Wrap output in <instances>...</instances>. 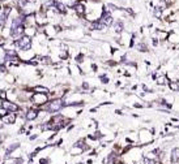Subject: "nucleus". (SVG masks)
Wrapping results in <instances>:
<instances>
[{"label":"nucleus","instance_id":"nucleus-8","mask_svg":"<svg viewBox=\"0 0 179 164\" xmlns=\"http://www.w3.org/2000/svg\"><path fill=\"white\" fill-rule=\"evenodd\" d=\"M73 10H75V13H76L79 17H84V16L86 14V7H85V4L82 1L77 3V4L73 7Z\"/></svg>","mask_w":179,"mask_h":164},{"label":"nucleus","instance_id":"nucleus-20","mask_svg":"<svg viewBox=\"0 0 179 164\" xmlns=\"http://www.w3.org/2000/svg\"><path fill=\"white\" fill-rule=\"evenodd\" d=\"M8 113H9L8 109H6L3 106H0V119H1V117H4V116H7Z\"/></svg>","mask_w":179,"mask_h":164},{"label":"nucleus","instance_id":"nucleus-23","mask_svg":"<svg viewBox=\"0 0 179 164\" xmlns=\"http://www.w3.org/2000/svg\"><path fill=\"white\" fill-rule=\"evenodd\" d=\"M7 80H8V82H13V77H12V75H8Z\"/></svg>","mask_w":179,"mask_h":164},{"label":"nucleus","instance_id":"nucleus-22","mask_svg":"<svg viewBox=\"0 0 179 164\" xmlns=\"http://www.w3.org/2000/svg\"><path fill=\"white\" fill-rule=\"evenodd\" d=\"M162 1L165 3L166 7H170L171 4H174V1H175V0H162Z\"/></svg>","mask_w":179,"mask_h":164},{"label":"nucleus","instance_id":"nucleus-3","mask_svg":"<svg viewBox=\"0 0 179 164\" xmlns=\"http://www.w3.org/2000/svg\"><path fill=\"white\" fill-rule=\"evenodd\" d=\"M33 39L29 35H24L19 39V40H15V46L19 51H30V47H32Z\"/></svg>","mask_w":179,"mask_h":164},{"label":"nucleus","instance_id":"nucleus-5","mask_svg":"<svg viewBox=\"0 0 179 164\" xmlns=\"http://www.w3.org/2000/svg\"><path fill=\"white\" fill-rule=\"evenodd\" d=\"M32 102L37 106H43L48 102V94H43V93H33L32 96Z\"/></svg>","mask_w":179,"mask_h":164},{"label":"nucleus","instance_id":"nucleus-2","mask_svg":"<svg viewBox=\"0 0 179 164\" xmlns=\"http://www.w3.org/2000/svg\"><path fill=\"white\" fill-rule=\"evenodd\" d=\"M66 107V100L63 98H55L47 104V112L48 113H56V112L62 111Z\"/></svg>","mask_w":179,"mask_h":164},{"label":"nucleus","instance_id":"nucleus-9","mask_svg":"<svg viewBox=\"0 0 179 164\" xmlns=\"http://www.w3.org/2000/svg\"><path fill=\"white\" fill-rule=\"evenodd\" d=\"M16 119H17V115L15 113V112H9L7 116L1 117V122H4V124H7V125H12L16 122Z\"/></svg>","mask_w":179,"mask_h":164},{"label":"nucleus","instance_id":"nucleus-7","mask_svg":"<svg viewBox=\"0 0 179 164\" xmlns=\"http://www.w3.org/2000/svg\"><path fill=\"white\" fill-rule=\"evenodd\" d=\"M1 106H3L6 109H8V112H15V113L20 109V107L17 106L15 102H11V100H3L1 102Z\"/></svg>","mask_w":179,"mask_h":164},{"label":"nucleus","instance_id":"nucleus-14","mask_svg":"<svg viewBox=\"0 0 179 164\" xmlns=\"http://www.w3.org/2000/svg\"><path fill=\"white\" fill-rule=\"evenodd\" d=\"M171 160L173 163H178L179 161V146L171 148Z\"/></svg>","mask_w":179,"mask_h":164},{"label":"nucleus","instance_id":"nucleus-11","mask_svg":"<svg viewBox=\"0 0 179 164\" xmlns=\"http://www.w3.org/2000/svg\"><path fill=\"white\" fill-rule=\"evenodd\" d=\"M113 29H114V31H115V33H118L119 35H120V34L124 31V23H123V21H122V20H116V21H114V23H113Z\"/></svg>","mask_w":179,"mask_h":164},{"label":"nucleus","instance_id":"nucleus-24","mask_svg":"<svg viewBox=\"0 0 179 164\" xmlns=\"http://www.w3.org/2000/svg\"><path fill=\"white\" fill-rule=\"evenodd\" d=\"M88 1H97V0H88Z\"/></svg>","mask_w":179,"mask_h":164},{"label":"nucleus","instance_id":"nucleus-19","mask_svg":"<svg viewBox=\"0 0 179 164\" xmlns=\"http://www.w3.org/2000/svg\"><path fill=\"white\" fill-rule=\"evenodd\" d=\"M170 125L174 128V129H179V120L171 119V120H170Z\"/></svg>","mask_w":179,"mask_h":164},{"label":"nucleus","instance_id":"nucleus-21","mask_svg":"<svg viewBox=\"0 0 179 164\" xmlns=\"http://www.w3.org/2000/svg\"><path fill=\"white\" fill-rule=\"evenodd\" d=\"M100 80H101V82H102V83H109V82H110V80H109V77H107V75H100Z\"/></svg>","mask_w":179,"mask_h":164},{"label":"nucleus","instance_id":"nucleus-12","mask_svg":"<svg viewBox=\"0 0 179 164\" xmlns=\"http://www.w3.org/2000/svg\"><path fill=\"white\" fill-rule=\"evenodd\" d=\"M169 42L171 43V46H178V44H179V33H175V31H170Z\"/></svg>","mask_w":179,"mask_h":164},{"label":"nucleus","instance_id":"nucleus-15","mask_svg":"<svg viewBox=\"0 0 179 164\" xmlns=\"http://www.w3.org/2000/svg\"><path fill=\"white\" fill-rule=\"evenodd\" d=\"M136 49L139 52H148V51H149V47H148V44L145 43V42L140 40V43L136 44Z\"/></svg>","mask_w":179,"mask_h":164},{"label":"nucleus","instance_id":"nucleus-4","mask_svg":"<svg viewBox=\"0 0 179 164\" xmlns=\"http://www.w3.org/2000/svg\"><path fill=\"white\" fill-rule=\"evenodd\" d=\"M98 21L109 27V26H111L114 23V17H113V14H111L110 10H107L106 8H103L102 14H101V17H100V20H98Z\"/></svg>","mask_w":179,"mask_h":164},{"label":"nucleus","instance_id":"nucleus-17","mask_svg":"<svg viewBox=\"0 0 179 164\" xmlns=\"http://www.w3.org/2000/svg\"><path fill=\"white\" fill-rule=\"evenodd\" d=\"M33 91L34 93H43V94H48L50 91H48L47 87H45V86H35V87H33Z\"/></svg>","mask_w":179,"mask_h":164},{"label":"nucleus","instance_id":"nucleus-13","mask_svg":"<svg viewBox=\"0 0 179 164\" xmlns=\"http://www.w3.org/2000/svg\"><path fill=\"white\" fill-rule=\"evenodd\" d=\"M169 90L171 91V93H179V81L175 80V81H170L167 85Z\"/></svg>","mask_w":179,"mask_h":164},{"label":"nucleus","instance_id":"nucleus-1","mask_svg":"<svg viewBox=\"0 0 179 164\" xmlns=\"http://www.w3.org/2000/svg\"><path fill=\"white\" fill-rule=\"evenodd\" d=\"M156 130L153 128H142L139 132V146L144 147V146H149L154 142V134Z\"/></svg>","mask_w":179,"mask_h":164},{"label":"nucleus","instance_id":"nucleus-16","mask_svg":"<svg viewBox=\"0 0 179 164\" xmlns=\"http://www.w3.org/2000/svg\"><path fill=\"white\" fill-rule=\"evenodd\" d=\"M81 154H84V150H82L81 147H79V146H72L71 148V155L73 156H77V155H81Z\"/></svg>","mask_w":179,"mask_h":164},{"label":"nucleus","instance_id":"nucleus-6","mask_svg":"<svg viewBox=\"0 0 179 164\" xmlns=\"http://www.w3.org/2000/svg\"><path fill=\"white\" fill-rule=\"evenodd\" d=\"M153 36H156V38L160 40V43H163V42L169 40V36H170V31L167 30H160V29H157V30L154 31V33L152 34Z\"/></svg>","mask_w":179,"mask_h":164},{"label":"nucleus","instance_id":"nucleus-10","mask_svg":"<svg viewBox=\"0 0 179 164\" xmlns=\"http://www.w3.org/2000/svg\"><path fill=\"white\" fill-rule=\"evenodd\" d=\"M38 116H39V112H38L37 109H33V108H29L26 111V113H25V119H26L28 121H33V120H35Z\"/></svg>","mask_w":179,"mask_h":164},{"label":"nucleus","instance_id":"nucleus-18","mask_svg":"<svg viewBox=\"0 0 179 164\" xmlns=\"http://www.w3.org/2000/svg\"><path fill=\"white\" fill-rule=\"evenodd\" d=\"M63 4H66L67 7H75L79 3V0H60Z\"/></svg>","mask_w":179,"mask_h":164}]
</instances>
